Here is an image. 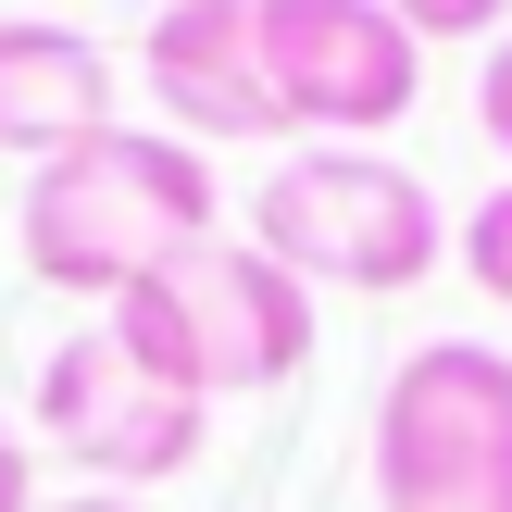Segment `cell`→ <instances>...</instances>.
Here are the masks:
<instances>
[{
    "label": "cell",
    "instance_id": "cell-1",
    "mask_svg": "<svg viewBox=\"0 0 512 512\" xmlns=\"http://www.w3.org/2000/svg\"><path fill=\"white\" fill-rule=\"evenodd\" d=\"M213 163H200L175 125H100V138L50 150L25 175V275L63 300H125L150 263H175L188 238H213Z\"/></svg>",
    "mask_w": 512,
    "mask_h": 512
},
{
    "label": "cell",
    "instance_id": "cell-2",
    "mask_svg": "<svg viewBox=\"0 0 512 512\" xmlns=\"http://www.w3.org/2000/svg\"><path fill=\"white\" fill-rule=\"evenodd\" d=\"M100 325H113L163 388H188V400H250V388H288V375L313 363V288H300L275 250L225 238V225L188 238L175 263H150Z\"/></svg>",
    "mask_w": 512,
    "mask_h": 512
},
{
    "label": "cell",
    "instance_id": "cell-3",
    "mask_svg": "<svg viewBox=\"0 0 512 512\" xmlns=\"http://www.w3.org/2000/svg\"><path fill=\"white\" fill-rule=\"evenodd\" d=\"M250 250H275L300 288H425L450 263V213L388 150H300L250 200Z\"/></svg>",
    "mask_w": 512,
    "mask_h": 512
},
{
    "label": "cell",
    "instance_id": "cell-4",
    "mask_svg": "<svg viewBox=\"0 0 512 512\" xmlns=\"http://www.w3.org/2000/svg\"><path fill=\"white\" fill-rule=\"evenodd\" d=\"M375 500L388 512H512V350L425 338L375 388Z\"/></svg>",
    "mask_w": 512,
    "mask_h": 512
},
{
    "label": "cell",
    "instance_id": "cell-5",
    "mask_svg": "<svg viewBox=\"0 0 512 512\" xmlns=\"http://www.w3.org/2000/svg\"><path fill=\"white\" fill-rule=\"evenodd\" d=\"M263 88L313 150H375L425 100V38L388 0H263Z\"/></svg>",
    "mask_w": 512,
    "mask_h": 512
},
{
    "label": "cell",
    "instance_id": "cell-6",
    "mask_svg": "<svg viewBox=\"0 0 512 512\" xmlns=\"http://www.w3.org/2000/svg\"><path fill=\"white\" fill-rule=\"evenodd\" d=\"M38 438L63 450L88 488L138 500V488H163V475H188V463H200V438H213V400L163 388V375H150L138 350L113 338V325H75V338L38 363Z\"/></svg>",
    "mask_w": 512,
    "mask_h": 512
},
{
    "label": "cell",
    "instance_id": "cell-7",
    "mask_svg": "<svg viewBox=\"0 0 512 512\" xmlns=\"http://www.w3.org/2000/svg\"><path fill=\"white\" fill-rule=\"evenodd\" d=\"M138 75L188 150L200 138H288V113L263 88V0H163L138 38Z\"/></svg>",
    "mask_w": 512,
    "mask_h": 512
},
{
    "label": "cell",
    "instance_id": "cell-8",
    "mask_svg": "<svg viewBox=\"0 0 512 512\" xmlns=\"http://www.w3.org/2000/svg\"><path fill=\"white\" fill-rule=\"evenodd\" d=\"M113 125V50L88 25H50V13H0V150H25V175L50 150L100 138Z\"/></svg>",
    "mask_w": 512,
    "mask_h": 512
},
{
    "label": "cell",
    "instance_id": "cell-9",
    "mask_svg": "<svg viewBox=\"0 0 512 512\" xmlns=\"http://www.w3.org/2000/svg\"><path fill=\"white\" fill-rule=\"evenodd\" d=\"M450 250H463V275H475V288H488L500 313H512V175H500V188L463 213V238H450Z\"/></svg>",
    "mask_w": 512,
    "mask_h": 512
},
{
    "label": "cell",
    "instance_id": "cell-10",
    "mask_svg": "<svg viewBox=\"0 0 512 512\" xmlns=\"http://www.w3.org/2000/svg\"><path fill=\"white\" fill-rule=\"evenodd\" d=\"M400 25H413V38H488V25L512 13V0H388Z\"/></svg>",
    "mask_w": 512,
    "mask_h": 512
},
{
    "label": "cell",
    "instance_id": "cell-11",
    "mask_svg": "<svg viewBox=\"0 0 512 512\" xmlns=\"http://www.w3.org/2000/svg\"><path fill=\"white\" fill-rule=\"evenodd\" d=\"M475 125L512 150V25H500V50H488V75H475Z\"/></svg>",
    "mask_w": 512,
    "mask_h": 512
},
{
    "label": "cell",
    "instance_id": "cell-12",
    "mask_svg": "<svg viewBox=\"0 0 512 512\" xmlns=\"http://www.w3.org/2000/svg\"><path fill=\"white\" fill-rule=\"evenodd\" d=\"M0 512H38V450H25L13 413H0Z\"/></svg>",
    "mask_w": 512,
    "mask_h": 512
},
{
    "label": "cell",
    "instance_id": "cell-13",
    "mask_svg": "<svg viewBox=\"0 0 512 512\" xmlns=\"http://www.w3.org/2000/svg\"><path fill=\"white\" fill-rule=\"evenodd\" d=\"M38 512H138V500H113V488H75V500H38Z\"/></svg>",
    "mask_w": 512,
    "mask_h": 512
}]
</instances>
